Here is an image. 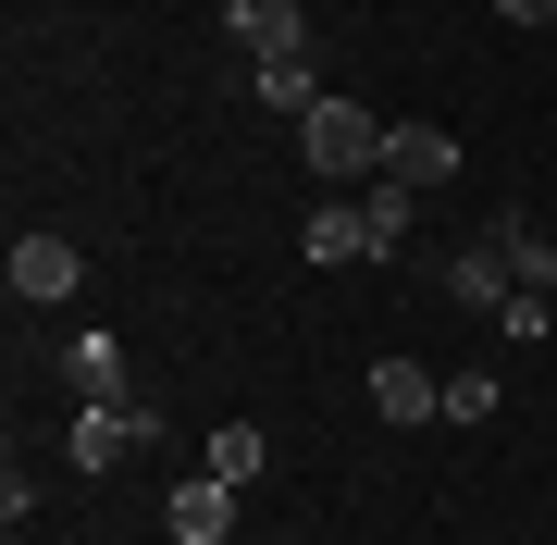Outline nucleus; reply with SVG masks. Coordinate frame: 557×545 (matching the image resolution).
I'll list each match as a JSON object with an SVG mask.
<instances>
[{"mask_svg": "<svg viewBox=\"0 0 557 545\" xmlns=\"http://www.w3.org/2000/svg\"><path fill=\"white\" fill-rule=\"evenodd\" d=\"M75 384H87L100 409H137V397H124V347H112V335H75Z\"/></svg>", "mask_w": 557, "mask_h": 545, "instance_id": "obj_13", "label": "nucleus"}, {"mask_svg": "<svg viewBox=\"0 0 557 545\" xmlns=\"http://www.w3.org/2000/svg\"><path fill=\"white\" fill-rule=\"evenodd\" d=\"M298 248H310V261H372V223H359V199H322Z\"/></svg>", "mask_w": 557, "mask_h": 545, "instance_id": "obj_10", "label": "nucleus"}, {"mask_svg": "<svg viewBox=\"0 0 557 545\" xmlns=\"http://www.w3.org/2000/svg\"><path fill=\"white\" fill-rule=\"evenodd\" d=\"M496 13H508V25H557V0H496Z\"/></svg>", "mask_w": 557, "mask_h": 545, "instance_id": "obj_16", "label": "nucleus"}, {"mask_svg": "<svg viewBox=\"0 0 557 545\" xmlns=\"http://www.w3.org/2000/svg\"><path fill=\"white\" fill-rule=\"evenodd\" d=\"M446 298H458V310H508V236L458 248V261H446Z\"/></svg>", "mask_w": 557, "mask_h": 545, "instance_id": "obj_9", "label": "nucleus"}, {"mask_svg": "<svg viewBox=\"0 0 557 545\" xmlns=\"http://www.w3.org/2000/svg\"><path fill=\"white\" fill-rule=\"evenodd\" d=\"M223 25H236V50H248V62H285V50H310L298 0H223Z\"/></svg>", "mask_w": 557, "mask_h": 545, "instance_id": "obj_5", "label": "nucleus"}, {"mask_svg": "<svg viewBox=\"0 0 557 545\" xmlns=\"http://www.w3.org/2000/svg\"><path fill=\"white\" fill-rule=\"evenodd\" d=\"M372 409H384V422H446V372L384 360V372H372Z\"/></svg>", "mask_w": 557, "mask_h": 545, "instance_id": "obj_7", "label": "nucleus"}, {"mask_svg": "<svg viewBox=\"0 0 557 545\" xmlns=\"http://www.w3.org/2000/svg\"><path fill=\"white\" fill-rule=\"evenodd\" d=\"M75 285H87L75 236H13V298H25V310H62Z\"/></svg>", "mask_w": 557, "mask_h": 545, "instance_id": "obj_2", "label": "nucleus"}, {"mask_svg": "<svg viewBox=\"0 0 557 545\" xmlns=\"http://www.w3.org/2000/svg\"><path fill=\"white\" fill-rule=\"evenodd\" d=\"M161 533H174V545H223V533H236V484H223V471H199V484H174V508H161Z\"/></svg>", "mask_w": 557, "mask_h": 545, "instance_id": "obj_4", "label": "nucleus"}, {"mask_svg": "<svg viewBox=\"0 0 557 545\" xmlns=\"http://www.w3.org/2000/svg\"><path fill=\"white\" fill-rule=\"evenodd\" d=\"M384 174H397V186H446L458 174V137H446V124H384Z\"/></svg>", "mask_w": 557, "mask_h": 545, "instance_id": "obj_6", "label": "nucleus"}, {"mask_svg": "<svg viewBox=\"0 0 557 545\" xmlns=\"http://www.w3.org/2000/svg\"><path fill=\"white\" fill-rule=\"evenodd\" d=\"M260 459H273L260 422H223V434H211V471H223V484H260Z\"/></svg>", "mask_w": 557, "mask_h": 545, "instance_id": "obj_14", "label": "nucleus"}, {"mask_svg": "<svg viewBox=\"0 0 557 545\" xmlns=\"http://www.w3.org/2000/svg\"><path fill=\"white\" fill-rule=\"evenodd\" d=\"M260 100H273V112H322V62H310V50L260 62Z\"/></svg>", "mask_w": 557, "mask_h": 545, "instance_id": "obj_12", "label": "nucleus"}, {"mask_svg": "<svg viewBox=\"0 0 557 545\" xmlns=\"http://www.w3.org/2000/svg\"><path fill=\"white\" fill-rule=\"evenodd\" d=\"M298 137H310V174H384V124L359 112V100H322V112H298Z\"/></svg>", "mask_w": 557, "mask_h": 545, "instance_id": "obj_1", "label": "nucleus"}, {"mask_svg": "<svg viewBox=\"0 0 557 545\" xmlns=\"http://www.w3.org/2000/svg\"><path fill=\"white\" fill-rule=\"evenodd\" d=\"M496 409V372H446V422H483Z\"/></svg>", "mask_w": 557, "mask_h": 545, "instance_id": "obj_15", "label": "nucleus"}, {"mask_svg": "<svg viewBox=\"0 0 557 545\" xmlns=\"http://www.w3.org/2000/svg\"><path fill=\"white\" fill-rule=\"evenodd\" d=\"M496 236H508V298H557V248L533 223H496Z\"/></svg>", "mask_w": 557, "mask_h": 545, "instance_id": "obj_11", "label": "nucleus"}, {"mask_svg": "<svg viewBox=\"0 0 557 545\" xmlns=\"http://www.w3.org/2000/svg\"><path fill=\"white\" fill-rule=\"evenodd\" d=\"M359 223H372V261H397V248H409V223H421V186L372 174V186H359Z\"/></svg>", "mask_w": 557, "mask_h": 545, "instance_id": "obj_8", "label": "nucleus"}, {"mask_svg": "<svg viewBox=\"0 0 557 545\" xmlns=\"http://www.w3.org/2000/svg\"><path fill=\"white\" fill-rule=\"evenodd\" d=\"M161 434V409L137 397V409H100L87 397V422H75V471H124V446H149Z\"/></svg>", "mask_w": 557, "mask_h": 545, "instance_id": "obj_3", "label": "nucleus"}]
</instances>
